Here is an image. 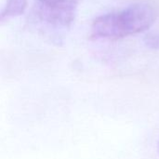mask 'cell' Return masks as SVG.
<instances>
[{
  "mask_svg": "<svg viewBox=\"0 0 159 159\" xmlns=\"http://www.w3.org/2000/svg\"><path fill=\"white\" fill-rule=\"evenodd\" d=\"M156 20L154 8L145 3L132 4L126 8L97 17L91 25V38L118 40L143 33Z\"/></svg>",
  "mask_w": 159,
  "mask_h": 159,
  "instance_id": "obj_1",
  "label": "cell"
},
{
  "mask_svg": "<svg viewBox=\"0 0 159 159\" xmlns=\"http://www.w3.org/2000/svg\"><path fill=\"white\" fill-rule=\"evenodd\" d=\"M79 0H34V13L55 28H69L75 20Z\"/></svg>",
  "mask_w": 159,
  "mask_h": 159,
  "instance_id": "obj_2",
  "label": "cell"
},
{
  "mask_svg": "<svg viewBox=\"0 0 159 159\" xmlns=\"http://www.w3.org/2000/svg\"><path fill=\"white\" fill-rule=\"evenodd\" d=\"M28 0H7L0 10V24H3L12 18L21 15L27 7Z\"/></svg>",
  "mask_w": 159,
  "mask_h": 159,
  "instance_id": "obj_3",
  "label": "cell"
},
{
  "mask_svg": "<svg viewBox=\"0 0 159 159\" xmlns=\"http://www.w3.org/2000/svg\"><path fill=\"white\" fill-rule=\"evenodd\" d=\"M145 45L151 49L159 50V34H149L144 38Z\"/></svg>",
  "mask_w": 159,
  "mask_h": 159,
  "instance_id": "obj_4",
  "label": "cell"
},
{
  "mask_svg": "<svg viewBox=\"0 0 159 159\" xmlns=\"http://www.w3.org/2000/svg\"><path fill=\"white\" fill-rule=\"evenodd\" d=\"M158 150H159V142H158Z\"/></svg>",
  "mask_w": 159,
  "mask_h": 159,
  "instance_id": "obj_5",
  "label": "cell"
}]
</instances>
